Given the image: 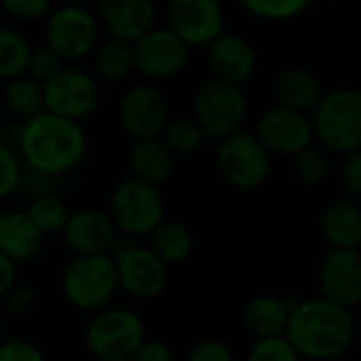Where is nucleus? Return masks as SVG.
Masks as SVG:
<instances>
[{"label":"nucleus","instance_id":"nucleus-35","mask_svg":"<svg viewBox=\"0 0 361 361\" xmlns=\"http://www.w3.org/2000/svg\"><path fill=\"white\" fill-rule=\"evenodd\" d=\"M23 176V161L8 146L0 144V201L19 190Z\"/></svg>","mask_w":361,"mask_h":361},{"label":"nucleus","instance_id":"nucleus-23","mask_svg":"<svg viewBox=\"0 0 361 361\" xmlns=\"http://www.w3.org/2000/svg\"><path fill=\"white\" fill-rule=\"evenodd\" d=\"M322 235L336 250L361 247V207L353 201H332L322 214Z\"/></svg>","mask_w":361,"mask_h":361},{"label":"nucleus","instance_id":"nucleus-1","mask_svg":"<svg viewBox=\"0 0 361 361\" xmlns=\"http://www.w3.org/2000/svg\"><path fill=\"white\" fill-rule=\"evenodd\" d=\"M17 148L23 167L61 178L82 163L89 140L82 123L44 110L23 121Z\"/></svg>","mask_w":361,"mask_h":361},{"label":"nucleus","instance_id":"nucleus-40","mask_svg":"<svg viewBox=\"0 0 361 361\" xmlns=\"http://www.w3.org/2000/svg\"><path fill=\"white\" fill-rule=\"evenodd\" d=\"M4 302H6V309L13 313V315H25L34 309L36 305V292L30 288V286H23V283H17L6 296H4Z\"/></svg>","mask_w":361,"mask_h":361},{"label":"nucleus","instance_id":"nucleus-18","mask_svg":"<svg viewBox=\"0 0 361 361\" xmlns=\"http://www.w3.org/2000/svg\"><path fill=\"white\" fill-rule=\"evenodd\" d=\"M207 59L214 78L243 87L258 68V55L250 40L239 34L224 32L209 47Z\"/></svg>","mask_w":361,"mask_h":361},{"label":"nucleus","instance_id":"nucleus-24","mask_svg":"<svg viewBox=\"0 0 361 361\" xmlns=\"http://www.w3.org/2000/svg\"><path fill=\"white\" fill-rule=\"evenodd\" d=\"M322 82L319 78L307 70V68H286L277 80H275V97L281 106L300 110V112H311L317 102L322 99Z\"/></svg>","mask_w":361,"mask_h":361},{"label":"nucleus","instance_id":"nucleus-5","mask_svg":"<svg viewBox=\"0 0 361 361\" xmlns=\"http://www.w3.org/2000/svg\"><path fill=\"white\" fill-rule=\"evenodd\" d=\"M108 214L118 235L129 239H148L165 220V201L161 188L135 178H127L112 190Z\"/></svg>","mask_w":361,"mask_h":361},{"label":"nucleus","instance_id":"nucleus-22","mask_svg":"<svg viewBox=\"0 0 361 361\" xmlns=\"http://www.w3.org/2000/svg\"><path fill=\"white\" fill-rule=\"evenodd\" d=\"M44 235L25 212H6L0 224V252L13 262H27L42 250Z\"/></svg>","mask_w":361,"mask_h":361},{"label":"nucleus","instance_id":"nucleus-20","mask_svg":"<svg viewBox=\"0 0 361 361\" xmlns=\"http://www.w3.org/2000/svg\"><path fill=\"white\" fill-rule=\"evenodd\" d=\"M127 165L131 178L161 188L176 171V154L167 148L161 135L133 140L127 152Z\"/></svg>","mask_w":361,"mask_h":361},{"label":"nucleus","instance_id":"nucleus-3","mask_svg":"<svg viewBox=\"0 0 361 361\" xmlns=\"http://www.w3.org/2000/svg\"><path fill=\"white\" fill-rule=\"evenodd\" d=\"M118 290L112 254L74 256L61 273V294L66 302L82 313L106 309Z\"/></svg>","mask_w":361,"mask_h":361},{"label":"nucleus","instance_id":"nucleus-38","mask_svg":"<svg viewBox=\"0 0 361 361\" xmlns=\"http://www.w3.org/2000/svg\"><path fill=\"white\" fill-rule=\"evenodd\" d=\"M186 361H235L231 347L220 338H205L192 347Z\"/></svg>","mask_w":361,"mask_h":361},{"label":"nucleus","instance_id":"nucleus-12","mask_svg":"<svg viewBox=\"0 0 361 361\" xmlns=\"http://www.w3.org/2000/svg\"><path fill=\"white\" fill-rule=\"evenodd\" d=\"M135 72L152 80H165L182 74L190 63L192 47L169 27H152L133 42Z\"/></svg>","mask_w":361,"mask_h":361},{"label":"nucleus","instance_id":"nucleus-21","mask_svg":"<svg viewBox=\"0 0 361 361\" xmlns=\"http://www.w3.org/2000/svg\"><path fill=\"white\" fill-rule=\"evenodd\" d=\"M292 307L294 305L286 298H277L271 294L256 296L243 309V326L256 341L283 336Z\"/></svg>","mask_w":361,"mask_h":361},{"label":"nucleus","instance_id":"nucleus-36","mask_svg":"<svg viewBox=\"0 0 361 361\" xmlns=\"http://www.w3.org/2000/svg\"><path fill=\"white\" fill-rule=\"evenodd\" d=\"M0 8L17 21H36L51 13L53 0H0Z\"/></svg>","mask_w":361,"mask_h":361},{"label":"nucleus","instance_id":"nucleus-9","mask_svg":"<svg viewBox=\"0 0 361 361\" xmlns=\"http://www.w3.org/2000/svg\"><path fill=\"white\" fill-rule=\"evenodd\" d=\"M44 44L66 63L91 55L99 44V19L82 4L66 2L44 17Z\"/></svg>","mask_w":361,"mask_h":361},{"label":"nucleus","instance_id":"nucleus-29","mask_svg":"<svg viewBox=\"0 0 361 361\" xmlns=\"http://www.w3.org/2000/svg\"><path fill=\"white\" fill-rule=\"evenodd\" d=\"M25 214L30 216L34 226L44 237H49V235H61L72 212L57 192H47V195L32 197Z\"/></svg>","mask_w":361,"mask_h":361},{"label":"nucleus","instance_id":"nucleus-16","mask_svg":"<svg viewBox=\"0 0 361 361\" xmlns=\"http://www.w3.org/2000/svg\"><path fill=\"white\" fill-rule=\"evenodd\" d=\"M319 292L322 298L353 309L361 305V250H336L324 256L319 267Z\"/></svg>","mask_w":361,"mask_h":361},{"label":"nucleus","instance_id":"nucleus-19","mask_svg":"<svg viewBox=\"0 0 361 361\" xmlns=\"http://www.w3.org/2000/svg\"><path fill=\"white\" fill-rule=\"evenodd\" d=\"M99 23L112 38L135 42L154 27V0H97Z\"/></svg>","mask_w":361,"mask_h":361},{"label":"nucleus","instance_id":"nucleus-28","mask_svg":"<svg viewBox=\"0 0 361 361\" xmlns=\"http://www.w3.org/2000/svg\"><path fill=\"white\" fill-rule=\"evenodd\" d=\"M161 140L167 144V148L178 159V157L197 154L205 146L207 133L195 116H176V118L167 121V125L161 133Z\"/></svg>","mask_w":361,"mask_h":361},{"label":"nucleus","instance_id":"nucleus-46","mask_svg":"<svg viewBox=\"0 0 361 361\" xmlns=\"http://www.w3.org/2000/svg\"><path fill=\"white\" fill-rule=\"evenodd\" d=\"M328 2H336V0H328Z\"/></svg>","mask_w":361,"mask_h":361},{"label":"nucleus","instance_id":"nucleus-42","mask_svg":"<svg viewBox=\"0 0 361 361\" xmlns=\"http://www.w3.org/2000/svg\"><path fill=\"white\" fill-rule=\"evenodd\" d=\"M19 283V269L8 256L0 252V298H4Z\"/></svg>","mask_w":361,"mask_h":361},{"label":"nucleus","instance_id":"nucleus-45","mask_svg":"<svg viewBox=\"0 0 361 361\" xmlns=\"http://www.w3.org/2000/svg\"><path fill=\"white\" fill-rule=\"evenodd\" d=\"M4 216H6V212H4V207L0 205V224H2V220H4Z\"/></svg>","mask_w":361,"mask_h":361},{"label":"nucleus","instance_id":"nucleus-31","mask_svg":"<svg viewBox=\"0 0 361 361\" xmlns=\"http://www.w3.org/2000/svg\"><path fill=\"white\" fill-rule=\"evenodd\" d=\"M243 8L262 21H290L300 17L311 0H241Z\"/></svg>","mask_w":361,"mask_h":361},{"label":"nucleus","instance_id":"nucleus-6","mask_svg":"<svg viewBox=\"0 0 361 361\" xmlns=\"http://www.w3.org/2000/svg\"><path fill=\"white\" fill-rule=\"evenodd\" d=\"M87 351L95 360L131 357L146 341L144 319L125 307H106L89 319L82 334Z\"/></svg>","mask_w":361,"mask_h":361},{"label":"nucleus","instance_id":"nucleus-8","mask_svg":"<svg viewBox=\"0 0 361 361\" xmlns=\"http://www.w3.org/2000/svg\"><path fill=\"white\" fill-rule=\"evenodd\" d=\"M192 116L205 129L207 137L224 140L243 129L247 118V97L239 85L209 78L195 93Z\"/></svg>","mask_w":361,"mask_h":361},{"label":"nucleus","instance_id":"nucleus-26","mask_svg":"<svg viewBox=\"0 0 361 361\" xmlns=\"http://www.w3.org/2000/svg\"><path fill=\"white\" fill-rule=\"evenodd\" d=\"M95 74L104 80L118 82L135 72V51L133 42L121 38H108L93 51Z\"/></svg>","mask_w":361,"mask_h":361},{"label":"nucleus","instance_id":"nucleus-39","mask_svg":"<svg viewBox=\"0 0 361 361\" xmlns=\"http://www.w3.org/2000/svg\"><path fill=\"white\" fill-rule=\"evenodd\" d=\"M131 361H176V355L165 341L146 338L131 355Z\"/></svg>","mask_w":361,"mask_h":361},{"label":"nucleus","instance_id":"nucleus-13","mask_svg":"<svg viewBox=\"0 0 361 361\" xmlns=\"http://www.w3.org/2000/svg\"><path fill=\"white\" fill-rule=\"evenodd\" d=\"M254 133L271 154L281 157H296L300 150L311 146L315 137L309 112H300L281 104L264 110L258 116Z\"/></svg>","mask_w":361,"mask_h":361},{"label":"nucleus","instance_id":"nucleus-4","mask_svg":"<svg viewBox=\"0 0 361 361\" xmlns=\"http://www.w3.org/2000/svg\"><path fill=\"white\" fill-rule=\"evenodd\" d=\"M315 137L326 150L349 154L361 148V91L343 87L324 93L311 110Z\"/></svg>","mask_w":361,"mask_h":361},{"label":"nucleus","instance_id":"nucleus-37","mask_svg":"<svg viewBox=\"0 0 361 361\" xmlns=\"http://www.w3.org/2000/svg\"><path fill=\"white\" fill-rule=\"evenodd\" d=\"M0 361H49L47 355L25 338H8L0 343Z\"/></svg>","mask_w":361,"mask_h":361},{"label":"nucleus","instance_id":"nucleus-33","mask_svg":"<svg viewBox=\"0 0 361 361\" xmlns=\"http://www.w3.org/2000/svg\"><path fill=\"white\" fill-rule=\"evenodd\" d=\"M66 68V61L63 57L53 51L49 44H40V47H32V53H30V59H27V68H25V74L30 78H34L36 82L40 85H47L51 78H55L61 70Z\"/></svg>","mask_w":361,"mask_h":361},{"label":"nucleus","instance_id":"nucleus-7","mask_svg":"<svg viewBox=\"0 0 361 361\" xmlns=\"http://www.w3.org/2000/svg\"><path fill=\"white\" fill-rule=\"evenodd\" d=\"M110 254L116 264L118 288L135 300H154L167 290L169 267L148 245L118 235Z\"/></svg>","mask_w":361,"mask_h":361},{"label":"nucleus","instance_id":"nucleus-17","mask_svg":"<svg viewBox=\"0 0 361 361\" xmlns=\"http://www.w3.org/2000/svg\"><path fill=\"white\" fill-rule=\"evenodd\" d=\"M61 239L74 256L110 254L118 239V231L108 209L85 207L70 214Z\"/></svg>","mask_w":361,"mask_h":361},{"label":"nucleus","instance_id":"nucleus-25","mask_svg":"<svg viewBox=\"0 0 361 361\" xmlns=\"http://www.w3.org/2000/svg\"><path fill=\"white\" fill-rule=\"evenodd\" d=\"M148 247L167 264H182L190 258L195 250L192 231L176 220H163L148 237Z\"/></svg>","mask_w":361,"mask_h":361},{"label":"nucleus","instance_id":"nucleus-10","mask_svg":"<svg viewBox=\"0 0 361 361\" xmlns=\"http://www.w3.org/2000/svg\"><path fill=\"white\" fill-rule=\"evenodd\" d=\"M216 167L231 186L239 190H254L262 186L271 173V152L262 146L256 133L241 129L220 140Z\"/></svg>","mask_w":361,"mask_h":361},{"label":"nucleus","instance_id":"nucleus-11","mask_svg":"<svg viewBox=\"0 0 361 361\" xmlns=\"http://www.w3.org/2000/svg\"><path fill=\"white\" fill-rule=\"evenodd\" d=\"M102 102V87L95 74L66 66L44 85V110L82 123Z\"/></svg>","mask_w":361,"mask_h":361},{"label":"nucleus","instance_id":"nucleus-27","mask_svg":"<svg viewBox=\"0 0 361 361\" xmlns=\"http://www.w3.org/2000/svg\"><path fill=\"white\" fill-rule=\"evenodd\" d=\"M2 102L6 110L19 118H32L44 112V85L36 82L27 74L4 80Z\"/></svg>","mask_w":361,"mask_h":361},{"label":"nucleus","instance_id":"nucleus-43","mask_svg":"<svg viewBox=\"0 0 361 361\" xmlns=\"http://www.w3.org/2000/svg\"><path fill=\"white\" fill-rule=\"evenodd\" d=\"M68 2H74V4H82V6H87V4L97 2V0H68Z\"/></svg>","mask_w":361,"mask_h":361},{"label":"nucleus","instance_id":"nucleus-14","mask_svg":"<svg viewBox=\"0 0 361 361\" xmlns=\"http://www.w3.org/2000/svg\"><path fill=\"white\" fill-rule=\"evenodd\" d=\"M116 118L131 140L159 137L169 121L167 97L154 85H133L123 93Z\"/></svg>","mask_w":361,"mask_h":361},{"label":"nucleus","instance_id":"nucleus-15","mask_svg":"<svg viewBox=\"0 0 361 361\" xmlns=\"http://www.w3.org/2000/svg\"><path fill=\"white\" fill-rule=\"evenodd\" d=\"M167 27L190 47H209L226 32V13L220 0H169Z\"/></svg>","mask_w":361,"mask_h":361},{"label":"nucleus","instance_id":"nucleus-30","mask_svg":"<svg viewBox=\"0 0 361 361\" xmlns=\"http://www.w3.org/2000/svg\"><path fill=\"white\" fill-rule=\"evenodd\" d=\"M30 53L32 44L19 30L0 25V80L25 74Z\"/></svg>","mask_w":361,"mask_h":361},{"label":"nucleus","instance_id":"nucleus-2","mask_svg":"<svg viewBox=\"0 0 361 361\" xmlns=\"http://www.w3.org/2000/svg\"><path fill=\"white\" fill-rule=\"evenodd\" d=\"M283 336L300 357L336 360L345 355L355 341V319L349 309L319 296L292 307Z\"/></svg>","mask_w":361,"mask_h":361},{"label":"nucleus","instance_id":"nucleus-32","mask_svg":"<svg viewBox=\"0 0 361 361\" xmlns=\"http://www.w3.org/2000/svg\"><path fill=\"white\" fill-rule=\"evenodd\" d=\"M294 159L296 176L307 184H322L330 176V157L324 146H307Z\"/></svg>","mask_w":361,"mask_h":361},{"label":"nucleus","instance_id":"nucleus-41","mask_svg":"<svg viewBox=\"0 0 361 361\" xmlns=\"http://www.w3.org/2000/svg\"><path fill=\"white\" fill-rule=\"evenodd\" d=\"M341 178L349 192L361 197V148L347 154L343 169H341Z\"/></svg>","mask_w":361,"mask_h":361},{"label":"nucleus","instance_id":"nucleus-34","mask_svg":"<svg viewBox=\"0 0 361 361\" xmlns=\"http://www.w3.org/2000/svg\"><path fill=\"white\" fill-rule=\"evenodd\" d=\"M245 361H300V355L286 336L258 338Z\"/></svg>","mask_w":361,"mask_h":361},{"label":"nucleus","instance_id":"nucleus-44","mask_svg":"<svg viewBox=\"0 0 361 361\" xmlns=\"http://www.w3.org/2000/svg\"><path fill=\"white\" fill-rule=\"evenodd\" d=\"M95 361H131V357H116V360H95Z\"/></svg>","mask_w":361,"mask_h":361}]
</instances>
